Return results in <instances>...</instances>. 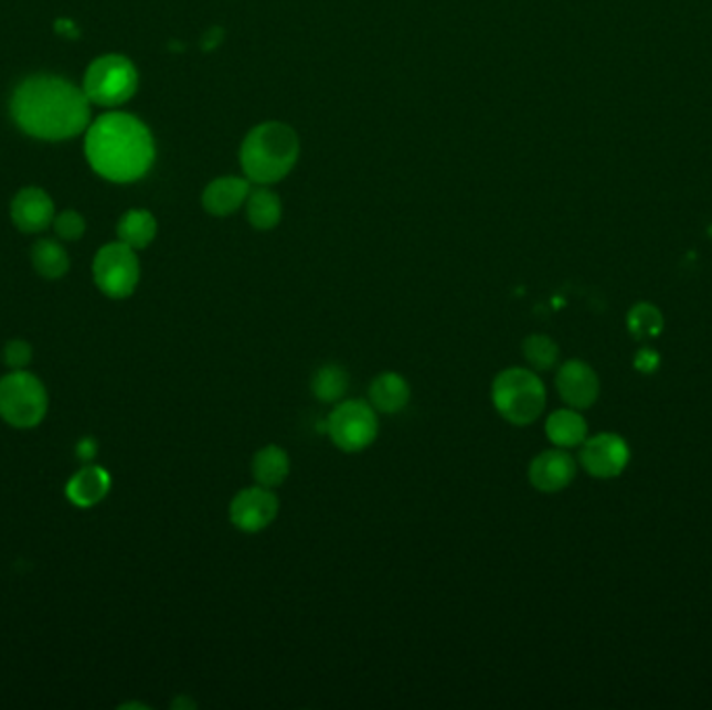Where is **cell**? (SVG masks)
<instances>
[{
    "instance_id": "19",
    "label": "cell",
    "mask_w": 712,
    "mask_h": 710,
    "mask_svg": "<svg viewBox=\"0 0 712 710\" xmlns=\"http://www.w3.org/2000/svg\"><path fill=\"white\" fill-rule=\"evenodd\" d=\"M117 236L129 248L142 251L157 237V219L145 209L128 211L117 223Z\"/></svg>"
},
{
    "instance_id": "2",
    "label": "cell",
    "mask_w": 712,
    "mask_h": 710,
    "mask_svg": "<svg viewBox=\"0 0 712 710\" xmlns=\"http://www.w3.org/2000/svg\"><path fill=\"white\" fill-rule=\"evenodd\" d=\"M92 169L109 182H136L155 161V142L147 126L126 113L98 117L86 136Z\"/></svg>"
},
{
    "instance_id": "18",
    "label": "cell",
    "mask_w": 712,
    "mask_h": 710,
    "mask_svg": "<svg viewBox=\"0 0 712 710\" xmlns=\"http://www.w3.org/2000/svg\"><path fill=\"white\" fill-rule=\"evenodd\" d=\"M546 436L556 448L582 446L587 437V423L577 409H559L546 420Z\"/></svg>"
},
{
    "instance_id": "24",
    "label": "cell",
    "mask_w": 712,
    "mask_h": 710,
    "mask_svg": "<svg viewBox=\"0 0 712 710\" xmlns=\"http://www.w3.org/2000/svg\"><path fill=\"white\" fill-rule=\"evenodd\" d=\"M629 324V331L638 338V340H646V338H655L662 329V315L657 307L648 305V303H639L634 309L629 310L627 317Z\"/></svg>"
},
{
    "instance_id": "17",
    "label": "cell",
    "mask_w": 712,
    "mask_h": 710,
    "mask_svg": "<svg viewBox=\"0 0 712 710\" xmlns=\"http://www.w3.org/2000/svg\"><path fill=\"white\" fill-rule=\"evenodd\" d=\"M290 469V455L277 444H267L261 451H256L251 463V474L255 484L269 490L279 488L288 479Z\"/></svg>"
},
{
    "instance_id": "20",
    "label": "cell",
    "mask_w": 712,
    "mask_h": 710,
    "mask_svg": "<svg viewBox=\"0 0 712 710\" xmlns=\"http://www.w3.org/2000/svg\"><path fill=\"white\" fill-rule=\"evenodd\" d=\"M348 388H350V375L340 364H323L312 373L311 390L319 402L336 404L344 401Z\"/></svg>"
},
{
    "instance_id": "21",
    "label": "cell",
    "mask_w": 712,
    "mask_h": 710,
    "mask_svg": "<svg viewBox=\"0 0 712 710\" xmlns=\"http://www.w3.org/2000/svg\"><path fill=\"white\" fill-rule=\"evenodd\" d=\"M246 213H248V221L255 230H261V232L274 230L275 225L281 221V201L269 188H256V190H251V194L246 199Z\"/></svg>"
},
{
    "instance_id": "23",
    "label": "cell",
    "mask_w": 712,
    "mask_h": 710,
    "mask_svg": "<svg viewBox=\"0 0 712 710\" xmlns=\"http://www.w3.org/2000/svg\"><path fill=\"white\" fill-rule=\"evenodd\" d=\"M523 357L530 363L531 369L535 371H549L554 364L559 363V347L556 342L544 336V333H533L523 340Z\"/></svg>"
},
{
    "instance_id": "12",
    "label": "cell",
    "mask_w": 712,
    "mask_h": 710,
    "mask_svg": "<svg viewBox=\"0 0 712 710\" xmlns=\"http://www.w3.org/2000/svg\"><path fill=\"white\" fill-rule=\"evenodd\" d=\"M577 465L575 458L566 453L565 448L544 451L531 460L530 484L538 492L556 494L565 490L566 486L575 479Z\"/></svg>"
},
{
    "instance_id": "28",
    "label": "cell",
    "mask_w": 712,
    "mask_h": 710,
    "mask_svg": "<svg viewBox=\"0 0 712 710\" xmlns=\"http://www.w3.org/2000/svg\"><path fill=\"white\" fill-rule=\"evenodd\" d=\"M658 364L657 352H652L650 348H644L639 350L638 357H636V367L641 369V371H652Z\"/></svg>"
},
{
    "instance_id": "15",
    "label": "cell",
    "mask_w": 712,
    "mask_h": 710,
    "mask_svg": "<svg viewBox=\"0 0 712 710\" xmlns=\"http://www.w3.org/2000/svg\"><path fill=\"white\" fill-rule=\"evenodd\" d=\"M251 194V180L242 178H220L209 183L202 194V206L215 218H227L236 213Z\"/></svg>"
},
{
    "instance_id": "6",
    "label": "cell",
    "mask_w": 712,
    "mask_h": 710,
    "mask_svg": "<svg viewBox=\"0 0 712 710\" xmlns=\"http://www.w3.org/2000/svg\"><path fill=\"white\" fill-rule=\"evenodd\" d=\"M331 444L348 453H363L380 436V417L373 404L361 399L336 402L326 421Z\"/></svg>"
},
{
    "instance_id": "14",
    "label": "cell",
    "mask_w": 712,
    "mask_h": 710,
    "mask_svg": "<svg viewBox=\"0 0 712 710\" xmlns=\"http://www.w3.org/2000/svg\"><path fill=\"white\" fill-rule=\"evenodd\" d=\"M110 484L113 481L107 469L88 463L72 475V479L65 486V496L77 509H92L107 498Z\"/></svg>"
},
{
    "instance_id": "9",
    "label": "cell",
    "mask_w": 712,
    "mask_h": 710,
    "mask_svg": "<svg viewBox=\"0 0 712 710\" xmlns=\"http://www.w3.org/2000/svg\"><path fill=\"white\" fill-rule=\"evenodd\" d=\"M279 515V500L274 490L263 486L244 488L230 502V521L242 533H261Z\"/></svg>"
},
{
    "instance_id": "29",
    "label": "cell",
    "mask_w": 712,
    "mask_h": 710,
    "mask_svg": "<svg viewBox=\"0 0 712 710\" xmlns=\"http://www.w3.org/2000/svg\"><path fill=\"white\" fill-rule=\"evenodd\" d=\"M56 32L67 34L70 38L77 36V28H75L74 21H70V19H59L56 21Z\"/></svg>"
},
{
    "instance_id": "13",
    "label": "cell",
    "mask_w": 712,
    "mask_h": 710,
    "mask_svg": "<svg viewBox=\"0 0 712 710\" xmlns=\"http://www.w3.org/2000/svg\"><path fill=\"white\" fill-rule=\"evenodd\" d=\"M11 219L23 234H40L55 219L53 199L40 188H23L11 202Z\"/></svg>"
},
{
    "instance_id": "7",
    "label": "cell",
    "mask_w": 712,
    "mask_h": 710,
    "mask_svg": "<svg viewBox=\"0 0 712 710\" xmlns=\"http://www.w3.org/2000/svg\"><path fill=\"white\" fill-rule=\"evenodd\" d=\"M138 88V72L134 63L121 55L96 59L84 77V92L91 103L100 107H117L129 100Z\"/></svg>"
},
{
    "instance_id": "27",
    "label": "cell",
    "mask_w": 712,
    "mask_h": 710,
    "mask_svg": "<svg viewBox=\"0 0 712 710\" xmlns=\"http://www.w3.org/2000/svg\"><path fill=\"white\" fill-rule=\"evenodd\" d=\"M98 455V442L94 437H82L77 444H75V456L79 463H92L94 458Z\"/></svg>"
},
{
    "instance_id": "11",
    "label": "cell",
    "mask_w": 712,
    "mask_h": 710,
    "mask_svg": "<svg viewBox=\"0 0 712 710\" xmlns=\"http://www.w3.org/2000/svg\"><path fill=\"white\" fill-rule=\"evenodd\" d=\"M556 390L571 409L580 411L598 401L601 382L596 371L589 364H585L580 359H571L561 364L556 373Z\"/></svg>"
},
{
    "instance_id": "10",
    "label": "cell",
    "mask_w": 712,
    "mask_h": 710,
    "mask_svg": "<svg viewBox=\"0 0 712 710\" xmlns=\"http://www.w3.org/2000/svg\"><path fill=\"white\" fill-rule=\"evenodd\" d=\"M580 460L587 474L598 479H610L621 474L629 463V448L617 434L585 437Z\"/></svg>"
},
{
    "instance_id": "22",
    "label": "cell",
    "mask_w": 712,
    "mask_h": 710,
    "mask_svg": "<svg viewBox=\"0 0 712 710\" xmlns=\"http://www.w3.org/2000/svg\"><path fill=\"white\" fill-rule=\"evenodd\" d=\"M32 265L44 279H61L70 272V256L55 240H38L32 248Z\"/></svg>"
},
{
    "instance_id": "3",
    "label": "cell",
    "mask_w": 712,
    "mask_h": 710,
    "mask_svg": "<svg viewBox=\"0 0 712 710\" xmlns=\"http://www.w3.org/2000/svg\"><path fill=\"white\" fill-rule=\"evenodd\" d=\"M300 142L290 126L281 121L261 124L244 138L240 163L251 182L258 186L284 180L298 161Z\"/></svg>"
},
{
    "instance_id": "1",
    "label": "cell",
    "mask_w": 712,
    "mask_h": 710,
    "mask_svg": "<svg viewBox=\"0 0 712 710\" xmlns=\"http://www.w3.org/2000/svg\"><path fill=\"white\" fill-rule=\"evenodd\" d=\"M19 128L40 140H70L91 124L86 92L56 75H34L19 84L11 100Z\"/></svg>"
},
{
    "instance_id": "25",
    "label": "cell",
    "mask_w": 712,
    "mask_h": 710,
    "mask_svg": "<svg viewBox=\"0 0 712 710\" xmlns=\"http://www.w3.org/2000/svg\"><path fill=\"white\" fill-rule=\"evenodd\" d=\"M53 225H55L56 236L65 240V242L79 240V237L84 236V232H86V221H84V218L79 213H75V211H65V213L56 215L53 219Z\"/></svg>"
},
{
    "instance_id": "26",
    "label": "cell",
    "mask_w": 712,
    "mask_h": 710,
    "mask_svg": "<svg viewBox=\"0 0 712 710\" xmlns=\"http://www.w3.org/2000/svg\"><path fill=\"white\" fill-rule=\"evenodd\" d=\"M2 357H4L7 367L11 371H15V369H25L30 364L32 357H34V350L30 347V342L18 338V340L7 342V347L2 350Z\"/></svg>"
},
{
    "instance_id": "16",
    "label": "cell",
    "mask_w": 712,
    "mask_h": 710,
    "mask_svg": "<svg viewBox=\"0 0 712 710\" xmlns=\"http://www.w3.org/2000/svg\"><path fill=\"white\" fill-rule=\"evenodd\" d=\"M369 402L378 413L396 415L411 402V383L396 371H384L369 385Z\"/></svg>"
},
{
    "instance_id": "4",
    "label": "cell",
    "mask_w": 712,
    "mask_h": 710,
    "mask_svg": "<svg viewBox=\"0 0 712 710\" xmlns=\"http://www.w3.org/2000/svg\"><path fill=\"white\" fill-rule=\"evenodd\" d=\"M490 396L498 415L519 427L540 420L546 409L544 382L535 371L525 367H509L500 371L493 378Z\"/></svg>"
},
{
    "instance_id": "5",
    "label": "cell",
    "mask_w": 712,
    "mask_h": 710,
    "mask_svg": "<svg viewBox=\"0 0 712 710\" xmlns=\"http://www.w3.org/2000/svg\"><path fill=\"white\" fill-rule=\"evenodd\" d=\"M49 413V392L34 373L15 369L0 378V420L15 430L38 427Z\"/></svg>"
},
{
    "instance_id": "8",
    "label": "cell",
    "mask_w": 712,
    "mask_h": 710,
    "mask_svg": "<svg viewBox=\"0 0 712 710\" xmlns=\"http://www.w3.org/2000/svg\"><path fill=\"white\" fill-rule=\"evenodd\" d=\"M92 277L96 288L107 298H129L140 284V261L136 251L124 242H110L103 246L94 256Z\"/></svg>"
}]
</instances>
